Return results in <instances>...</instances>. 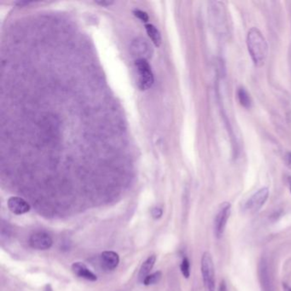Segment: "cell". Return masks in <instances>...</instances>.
I'll return each instance as SVG.
<instances>
[{
	"label": "cell",
	"instance_id": "cell-8",
	"mask_svg": "<svg viewBox=\"0 0 291 291\" xmlns=\"http://www.w3.org/2000/svg\"><path fill=\"white\" fill-rule=\"evenodd\" d=\"M259 279L262 291H273L269 266L265 259H261L259 264Z\"/></svg>",
	"mask_w": 291,
	"mask_h": 291
},
{
	"label": "cell",
	"instance_id": "cell-18",
	"mask_svg": "<svg viewBox=\"0 0 291 291\" xmlns=\"http://www.w3.org/2000/svg\"><path fill=\"white\" fill-rule=\"evenodd\" d=\"M162 213H163V211H162V208H154L151 210V214H152L154 219H160L162 216Z\"/></svg>",
	"mask_w": 291,
	"mask_h": 291
},
{
	"label": "cell",
	"instance_id": "cell-11",
	"mask_svg": "<svg viewBox=\"0 0 291 291\" xmlns=\"http://www.w3.org/2000/svg\"><path fill=\"white\" fill-rule=\"evenodd\" d=\"M72 271L77 277L83 278V279L92 281V282H95L98 280L97 275L93 273V271H91L84 263H74L72 265Z\"/></svg>",
	"mask_w": 291,
	"mask_h": 291
},
{
	"label": "cell",
	"instance_id": "cell-4",
	"mask_svg": "<svg viewBox=\"0 0 291 291\" xmlns=\"http://www.w3.org/2000/svg\"><path fill=\"white\" fill-rule=\"evenodd\" d=\"M231 203L225 202L221 204L214 219V234L219 238L224 234L227 220L231 215Z\"/></svg>",
	"mask_w": 291,
	"mask_h": 291
},
{
	"label": "cell",
	"instance_id": "cell-15",
	"mask_svg": "<svg viewBox=\"0 0 291 291\" xmlns=\"http://www.w3.org/2000/svg\"><path fill=\"white\" fill-rule=\"evenodd\" d=\"M162 271H157L154 273L150 274L148 275L147 277H145V279L144 280V285L149 286L153 285V284H156L162 278Z\"/></svg>",
	"mask_w": 291,
	"mask_h": 291
},
{
	"label": "cell",
	"instance_id": "cell-23",
	"mask_svg": "<svg viewBox=\"0 0 291 291\" xmlns=\"http://www.w3.org/2000/svg\"><path fill=\"white\" fill-rule=\"evenodd\" d=\"M288 188H289V190H290L291 193V176H289V177L288 178Z\"/></svg>",
	"mask_w": 291,
	"mask_h": 291
},
{
	"label": "cell",
	"instance_id": "cell-13",
	"mask_svg": "<svg viewBox=\"0 0 291 291\" xmlns=\"http://www.w3.org/2000/svg\"><path fill=\"white\" fill-rule=\"evenodd\" d=\"M145 29L154 45L156 47H160L162 44V35H161V33L159 32L158 29L152 24L145 25Z\"/></svg>",
	"mask_w": 291,
	"mask_h": 291
},
{
	"label": "cell",
	"instance_id": "cell-6",
	"mask_svg": "<svg viewBox=\"0 0 291 291\" xmlns=\"http://www.w3.org/2000/svg\"><path fill=\"white\" fill-rule=\"evenodd\" d=\"M53 241L52 236L45 231H37L29 238V244L35 249L47 250L52 246Z\"/></svg>",
	"mask_w": 291,
	"mask_h": 291
},
{
	"label": "cell",
	"instance_id": "cell-14",
	"mask_svg": "<svg viewBox=\"0 0 291 291\" xmlns=\"http://www.w3.org/2000/svg\"><path fill=\"white\" fill-rule=\"evenodd\" d=\"M237 98L242 107H244L246 109L250 108L251 104H252L250 95L248 94L247 90L243 87H240L239 89L237 90Z\"/></svg>",
	"mask_w": 291,
	"mask_h": 291
},
{
	"label": "cell",
	"instance_id": "cell-9",
	"mask_svg": "<svg viewBox=\"0 0 291 291\" xmlns=\"http://www.w3.org/2000/svg\"><path fill=\"white\" fill-rule=\"evenodd\" d=\"M120 262L119 254L114 251H104L100 255L102 267L106 271H113L118 266Z\"/></svg>",
	"mask_w": 291,
	"mask_h": 291
},
{
	"label": "cell",
	"instance_id": "cell-17",
	"mask_svg": "<svg viewBox=\"0 0 291 291\" xmlns=\"http://www.w3.org/2000/svg\"><path fill=\"white\" fill-rule=\"evenodd\" d=\"M133 13H134V16L140 19L143 23H147L148 21H149V16H148L146 12L140 11V10H135Z\"/></svg>",
	"mask_w": 291,
	"mask_h": 291
},
{
	"label": "cell",
	"instance_id": "cell-2",
	"mask_svg": "<svg viewBox=\"0 0 291 291\" xmlns=\"http://www.w3.org/2000/svg\"><path fill=\"white\" fill-rule=\"evenodd\" d=\"M201 271L205 288L207 291H215V274L211 254L205 252L201 260Z\"/></svg>",
	"mask_w": 291,
	"mask_h": 291
},
{
	"label": "cell",
	"instance_id": "cell-16",
	"mask_svg": "<svg viewBox=\"0 0 291 291\" xmlns=\"http://www.w3.org/2000/svg\"><path fill=\"white\" fill-rule=\"evenodd\" d=\"M180 270L182 274L185 278H189L190 275V260L188 258L185 257L182 260L181 265H180Z\"/></svg>",
	"mask_w": 291,
	"mask_h": 291
},
{
	"label": "cell",
	"instance_id": "cell-5",
	"mask_svg": "<svg viewBox=\"0 0 291 291\" xmlns=\"http://www.w3.org/2000/svg\"><path fill=\"white\" fill-rule=\"evenodd\" d=\"M268 196H269V189L267 187L260 188L245 203V210L250 213H254L259 211L267 201Z\"/></svg>",
	"mask_w": 291,
	"mask_h": 291
},
{
	"label": "cell",
	"instance_id": "cell-12",
	"mask_svg": "<svg viewBox=\"0 0 291 291\" xmlns=\"http://www.w3.org/2000/svg\"><path fill=\"white\" fill-rule=\"evenodd\" d=\"M156 255H150L148 257L147 259L141 265V268L139 270V281L143 282L145 277H147L148 275H150V272L152 270L153 266L156 263Z\"/></svg>",
	"mask_w": 291,
	"mask_h": 291
},
{
	"label": "cell",
	"instance_id": "cell-21",
	"mask_svg": "<svg viewBox=\"0 0 291 291\" xmlns=\"http://www.w3.org/2000/svg\"><path fill=\"white\" fill-rule=\"evenodd\" d=\"M282 289L283 291H291V287L286 284L285 282H282Z\"/></svg>",
	"mask_w": 291,
	"mask_h": 291
},
{
	"label": "cell",
	"instance_id": "cell-7",
	"mask_svg": "<svg viewBox=\"0 0 291 291\" xmlns=\"http://www.w3.org/2000/svg\"><path fill=\"white\" fill-rule=\"evenodd\" d=\"M132 53L133 57L137 58L136 60L139 59L147 60V58L151 56V47L145 40L138 39L132 44Z\"/></svg>",
	"mask_w": 291,
	"mask_h": 291
},
{
	"label": "cell",
	"instance_id": "cell-20",
	"mask_svg": "<svg viewBox=\"0 0 291 291\" xmlns=\"http://www.w3.org/2000/svg\"><path fill=\"white\" fill-rule=\"evenodd\" d=\"M97 3L101 5V6H110L111 4H113L112 1H97Z\"/></svg>",
	"mask_w": 291,
	"mask_h": 291
},
{
	"label": "cell",
	"instance_id": "cell-1",
	"mask_svg": "<svg viewBox=\"0 0 291 291\" xmlns=\"http://www.w3.org/2000/svg\"><path fill=\"white\" fill-rule=\"evenodd\" d=\"M247 48L254 66H264L268 55V45L265 38L259 29L251 28L247 35Z\"/></svg>",
	"mask_w": 291,
	"mask_h": 291
},
{
	"label": "cell",
	"instance_id": "cell-22",
	"mask_svg": "<svg viewBox=\"0 0 291 291\" xmlns=\"http://www.w3.org/2000/svg\"><path fill=\"white\" fill-rule=\"evenodd\" d=\"M286 158H287V162H288V164L291 166V153H288V154H287Z\"/></svg>",
	"mask_w": 291,
	"mask_h": 291
},
{
	"label": "cell",
	"instance_id": "cell-10",
	"mask_svg": "<svg viewBox=\"0 0 291 291\" xmlns=\"http://www.w3.org/2000/svg\"><path fill=\"white\" fill-rule=\"evenodd\" d=\"M8 208L15 214L21 215L30 210V205L24 199L18 196H12L8 200Z\"/></svg>",
	"mask_w": 291,
	"mask_h": 291
},
{
	"label": "cell",
	"instance_id": "cell-19",
	"mask_svg": "<svg viewBox=\"0 0 291 291\" xmlns=\"http://www.w3.org/2000/svg\"><path fill=\"white\" fill-rule=\"evenodd\" d=\"M218 291H227V287H226L225 281H221L220 284H219V290Z\"/></svg>",
	"mask_w": 291,
	"mask_h": 291
},
{
	"label": "cell",
	"instance_id": "cell-3",
	"mask_svg": "<svg viewBox=\"0 0 291 291\" xmlns=\"http://www.w3.org/2000/svg\"><path fill=\"white\" fill-rule=\"evenodd\" d=\"M135 66L139 73V86L140 89H149L154 83V75L148 61L145 59L136 60Z\"/></svg>",
	"mask_w": 291,
	"mask_h": 291
}]
</instances>
